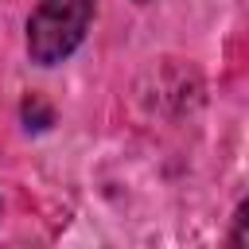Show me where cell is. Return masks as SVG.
<instances>
[{"instance_id":"6da1fadb","label":"cell","mask_w":249,"mask_h":249,"mask_svg":"<svg viewBox=\"0 0 249 249\" xmlns=\"http://www.w3.org/2000/svg\"><path fill=\"white\" fill-rule=\"evenodd\" d=\"M93 23V0H39L27 16V54L39 66H54L78 51Z\"/></svg>"}]
</instances>
